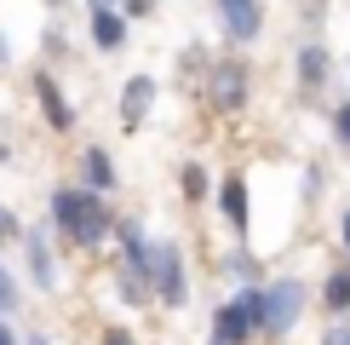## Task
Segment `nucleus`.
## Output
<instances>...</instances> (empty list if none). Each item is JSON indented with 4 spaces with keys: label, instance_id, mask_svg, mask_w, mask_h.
<instances>
[{
    "label": "nucleus",
    "instance_id": "nucleus-1",
    "mask_svg": "<svg viewBox=\"0 0 350 345\" xmlns=\"http://www.w3.org/2000/svg\"><path fill=\"white\" fill-rule=\"evenodd\" d=\"M52 219L64 225V236H75V242H104V201H98L92 190H57L52 196Z\"/></svg>",
    "mask_w": 350,
    "mask_h": 345
},
{
    "label": "nucleus",
    "instance_id": "nucleus-2",
    "mask_svg": "<svg viewBox=\"0 0 350 345\" xmlns=\"http://www.w3.org/2000/svg\"><path fill=\"white\" fill-rule=\"evenodd\" d=\"M253 322H265V299H258V294H247L241 305H224V311H218V340H230V345H236V340H247V334H253Z\"/></svg>",
    "mask_w": 350,
    "mask_h": 345
},
{
    "label": "nucleus",
    "instance_id": "nucleus-3",
    "mask_svg": "<svg viewBox=\"0 0 350 345\" xmlns=\"http://www.w3.org/2000/svg\"><path fill=\"white\" fill-rule=\"evenodd\" d=\"M299 316V282H275L265 299V328H287Z\"/></svg>",
    "mask_w": 350,
    "mask_h": 345
},
{
    "label": "nucleus",
    "instance_id": "nucleus-4",
    "mask_svg": "<svg viewBox=\"0 0 350 345\" xmlns=\"http://www.w3.org/2000/svg\"><path fill=\"white\" fill-rule=\"evenodd\" d=\"M241 98H247V75L236 64H218V75H213V104L218 110H241Z\"/></svg>",
    "mask_w": 350,
    "mask_h": 345
},
{
    "label": "nucleus",
    "instance_id": "nucleus-5",
    "mask_svg": "<svg viewBox=\"0 0 350 345\" xmlns=\"http://www.w3.org/2000/svg\"><path fill=\"white\" fill-rule=\"evenodd\" d=\"M155 282H161L167 305H184V270H178V253H172V248L155 253Z\"/></svg>",
    "mask_w": 350,
    "mask_h": 345
},
{
    "label": "nucleus",
    "instance_id": "nucleus-6",
    "mask_svg": "<svg viewBox=\"0 0 350 345\" xmlns=\"http://www.w3.org/2000/svg\"><path fill=\"white\" fill-rule=\"evenodd\" d=\"M150 98H155V81H150V75L126 81V98H121V121H126V127H138V121H144V110H150Z\"/></svg>",
    "mask_w": 350,
    "mask_h": 345
},
{
    "label": "nucleus",
    "instance_id": "nucleus-7",
    "mask_svg": "<svg viewBox=\"0 0 350 345\" xmlns=\"http://www.w3.org/2000/svg\"><path fill=\"white\" fill-rule=\"evenodd\" d=\"M121 35H126L121 12H115V6H98V12H92V40H98V47H121Z\"/></svg>",
    "mask_w": 350,
    "mask_h": 345
},
{
    "label": "nucleus",
    "instance_id": "nucleus-8",
    "mask_svg": "<svg viewBox=\"0 0 350 345\" xmlns=\"http://www.w3.org/2000/svg\"><path fill=\"white\" fill-rule=\"evenodd\" d=\"M224 23L236 29L241 40H247V35H258V6H253V0H224Z\"/></svg>",
    "mask_w": 350,
    "mask_h": 345
},
{
    "label": "nucleus",
    "instance_id": "nucleus-9",
    "mask_svg": "<svg viewBox=\"0 0 350 345\" xmlns=\"http://www.w3.org/2000/svg\"><path fill=\"white\" fill-rule=\"evenodd\" d=\"M35 92H40V110H46V121H52V127H69V104H64V92L52 86V75H40V81H35Z\"/></svg>",
    "mask_w": 350,
    "mask_h": 345
},
{
    "label": "nucleus",
    "instance_id": "nucleus-10",
    "mask_svg": "<svg viewBox=\"0 0 350 345\" xmlns=\"http://www.w3.org/2000/svg\"><path fill=\"white\" fill-rule=\"evenodd\" d=\"M29 270H35L40 288H52V259H46V242L40 236H29Z\"/></svg>",
    "mask_w": 350,
    "mask_h": 345
},
{
    "label": "nucleus",
    "instance_id": "nucleus-11",
    "mask_svg": "<svg viewBox=\"0 0 350 345\" xmlns=\"http://www.w3.org/2000/svg\"><path fill=\"white\" fill-rule=\"evenodd\" d=\"M86 179H92V190H109L115 184V167L104 162V150H86Z\"/></svg>",
    "mask_w": 350,
    "mask_h": 345
},
{
    "label": "nucleus",
    "instance_id": "nucleus-12",
    "mask_svg": "<svg viewBox=\"0 0 350 345\" xmlns=\"http://www.w3.org/2000/svg\"><path fill=\"white\" fill-rule=\"evenodd\" d=\"M224 213H230L236 225L247 219V190H241V179H230V184H224Z\"/></svg>",
    "mask_w": 350,
    "mask_h": 345
},
{
    "label": "nucleus",
    "instance_id": "nucleus-13",
    "mask_svg": "<svg viewBox=\"0 0 350 345\" xmlns=\"http://www.w3.org/2000/svg\"><path fill=\"white\" fill-rule=\"evenodd\" d=\"M322 299H327L333 311H345V305H350V277H327V288H322Z\"/></svg>",
    "mask_w": 350,
    "mask_h": 345
},
{
    "label": "nucleus",
    "instance_id": "nucleus-14",
    "mask_svg": "<svg viewBox=\"0 0 350 345\" xmlns=\"http://www.w3.org/2000/svg\"><path fill=\"white\" fill-rule=\"evenodd\" d=\"M299 69H304V81H322V69H327V58H322V47H304V58H299Z\"/></svg>",
    "mask_w": 350,
    "mask_h": 345
},
{
    "label": "nucleus",
    "instance_id": "nucleus-15",
    "mask_svg": "<svg viewBox=\"0 0 350 345\" xmlns=\"http://www.w3.org/2000/svg\"><path fill=\"white\" fill-rule=\"evenodd\" d=\"M184 196H189V201L207 196V179H201V167H189V172H184Z\"/></svg>",
    "mask_w": 350,
    "mask_h": 345
},
{
    "label": "nucleus",
    "instance_id": "nucleus-16",
    "mask_svg": "<svg viewBox=\"0 0 350 345\" xmlns=\"http://www.w3.org/2000/svg\"><path fill=\"white\" fill-rule=\"evenodd\" d=\"M12 305V282H6V270H0V311Z\"/></svg>",
    "mask_w": 350,
    "mask_h": 345
},
{
    "label": "nucleus",
    "instance_id": "nucleus-17",
    "mask_svg": "<svg viewBox=\"0 0 350 345\" xmlns=\"http://www.w3.org/2000/svg\"><path fill=\"white\" fill-rule=\"evenodd\" d=\"M150 6H155V0H126V12H133V18H144Z\"/></svg>",
    "mask_w": 350,
    "mask_h": 345
},
{
    "label": "nucleus",
    "instance_id": "nucleus-18",
    "mask_svg": "<svg viewBox=\"0 0 350 345\" xmlns=\"http://www.w3.org/2000/svg\"><path fill=\"white\" fill-rule=\"evenodd\" d=\"M104 345H133V340H126L121 328H109V334H104Z\"/></svg>",
    "mask_w": 350,
    "mask_h": 345
},
{
    "label": "nucleus",
    "instance_id": "nucleus-19",
    "mask_svg": "<svg viewBox=\"0 0 350 345\" xmlns=\"http://www.w3.org/2000/svg\"><path fill=\"white\" fill-rule=\"evenodd\" d=\"M327 345H350V328H339V334H327Z\"/></svg>",
    "mask_w": 350,
    "mask_h": 345
},
{
    "label": "nucleus",
    "instance_id": "nucleus-20",
    "mask_svg": "<svg viewBox=\"0 0 350 345\" xmlns=\"http://www.w3.org/2000/svg\"><path fill=\"white\" fill-rule=\"evenodd\" d=\"M339 133H345V138H350V104H345V110H339Z\"/></svg>",
    "mask_w": 350,
    "mask_h": 345
},
{
    "label": "nucleus",
    "instance_id": "nucleus-21",
    "mask_svg": "<svg viewBox=\"0 0 350 345\" xmlns=\"http://www.w3.org/2000/svg\"><path fill=\"white\" fill-rule=\"evenodd\" d=\"M0 345H12V334H6V328H0Z\"/></svg>",
    "mask_w": 350,
    "mask_h": 345
},
{
    "label": "nucleus",
    "instance_id": "nucleus-22",
    "mask_svg": "<svg viewBox=\"0 0 350 345\" xmlns=\"http://www.w3.org/2000/svg\"><path fill=\"white\" fill-rule=\"evenodd\" d=\"M0 230H12V219H6V213H0Z\"/></svg>",
    "mask_w": 350,
    "mask_h": 345
},
{
    "label": "nucleus",
    "instance_id": "nucleus-23",
    "mask_svg": "<svg viewBox=\"0 0 350 345\" xmlns=\"http://www.w3.org/2000/svg\"><path fill=\"white\" fill-rule=\"evenodd\" d=\"M345 242H350V213H345Z\"/></svg>",
    "mask_w": 350,
    "mask_h": 345
},
{
    "label": "nucleus",
    "instance_id": "nucleus-24",
    "mask_svg": "<svg viewBox=\"0 0 350 345\" xmlns=\"http://www.w3.org/2000/svg\"><path fill=\"white\" fill-rule=\"evenodd\" d=\"M213 345H230V340H213Z\"/></svg>",
    "mask_w": 350,
    "mask_h": 345
}]
</instances>
